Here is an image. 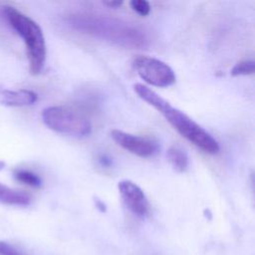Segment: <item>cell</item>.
Listing matches in <instances>:
<instances>
[{"mask_svg":"<svg viewBox=\"0 0 255 255\" xmlns=\"http://www.w3.org/2000/svg\"><path fill=\"white\" fill-rule=\"evenodd\" d=\"M67 21L80 33L120 47L142 49L148 45L147 34L141 27L122 19L94 13H74L68 16Z\"/></svg>","mask_w":255,"mask_h":255,"instance_id":"obj_1","label":"cell"},{"mask_svg":"<svg viewBox=\"0 0 255 255\" xmlns=\"http://www.w3.org/2000/svg\"><path fill=\"white\" fill-rule=\"evenodd\" d=\"M133 91L142 101L159 112L173 128L192 144L208 154H216L219 151L218 141L207 130L182 111L172 107L157 93L142 84H135Z\"/></svg>","mask_w":255,"mask_h":255,"instance_id":"obj_2","label":"cell"},{"mask_svg":"<svg viewBox=\"0 0 255 255\" xmlns=\"http://www.w3.org/2000/svg\"><path fill=\"white\" fill-rule=\"evenodd\" d=\"M3 13L11 27L25 43L30 73L32 75L40 74L44 68L47 55L45 37L41 27L15 7L5 6Z\"/></svg>","mask_w":255,"mask_h":255,"instance_id":"obj_3","label":"cell"},{"mask_svg":"<svg viewBox=\"0 0 255 255\" xmlns=\"http://www.w3.org/2000/svg\"><path fill=\"white\" fill-rule=\"evenodd\" d=\"M42 120L47 128L62 134L85 137L92 131V125L86 116L65 106L45 108Z\"/></svg>","mask_w":255,"mask_h":255,"instance_id":"obj_4","label":"cell"},{"mask_svg":"<svg viewBox=\"0 0 255 255\" xmlns=\"http://www.w3.org/2000/svg\"><path fill=\"white\" fill-rule=\"evenodd\" d=\"M133 67L137 75L148 85L165 88L175 83L176 76L173 70L159 59L139 56L134 59Z\"/></svg>","mask_w":255,"mask_h":255,"instance_id":"obj_5","label":"cell"},{"mask_svg":"<svg viewBox=\"0 0 255 255\" xmlns=\"http://www.w3.org/2000/svg\"><path fill=\"white\" fill-rule=\"evenodd\" d=\"M111 136L118 145L139 157L153 156L159 149L156 141L120 129H113Z\"/></svg>","mask_w":255,"mask_h":255,"instance_id":"obj_6","label":"cell"},{"mask_svg":"<svg viewBox=\"0 0 255 255\" xmlns=\"http://www.w3.org/2000/svg\"><path fill=\"white\" fill-rule=\"evenodd\" d=\"M119 192L126 206L136 216L145 217L149 212V202L142 189L133 181L125 179L118 183Z\"/></svg>","mask_w":255,"mask_h":255,"instance_id":"obj_7","label":"cell"},{"mask_svg":"<svg viewBox=\"0 0 255 255\" xmlns=\"http://www.w3.org/2000/svg\"><path fill=\"white\" fill-rule=\"evenodd\" d=\"M38 96L30 90H8L0 87V105L25 107L36 103Z\"/></svg>","mask_w":255,"mask_h":255,"instance_id":"obj_8","label":"cell"},{"mask_svg":"<svg viewBox=\"0 0 255 255\" xmlns=\"http://www.w3.org/2000/svg\"><path fill=\"white\" fill-rule=\"evenodd\" d=\"M31 196L25 191L14 189L0 183V202L8 205L27 206L31 203Z\"/></svg>","mask_w":255,"mask_h":255,"instance_id":"obj_9","label":"cell"},{"mask_svg":"<svg viewBox=\"0 0 255 255\" xmlns=\"http://www.w3.org/2000/svg\"><path fill=\"white\" fill-rule=\"evenodd\" d=\"M167 160L172 168L177 172H184L188 167V155L179 145H171L166 152Z\"/></svg>","mask_w":255,"mask_h":255,"instance_id":"obj_10","label":"cell"},{"mask_svg":"<svg viewBox=\"0 0 255 255\" xmlns=\"http://www.w3.org/2000/svg\"><path fill=\"white\" fill-rule=\"evenodd\" d=\"M14 176L18 181L32 187H40L42 185V180L40 176L31 170L17 169L14 172Z\"/></svg>","mask_w":255,"mask_h":255,"instance_id":"obj_11","label":"cell"},{"mask_svg":"<svg viewBox=\"0 0 255 255\" xmlns=\"http://www.w3.org/2000/svg\"><path fill=\"white\" fill-rule=\"evenodd\" d=\"M255 69V63L252 60H245L240 61L237 64L234 65V67L231 69V75L236 76H247L252 75L254 73Z\"/></svg>","mask_w":255,"mask_h":255,"instance_id":"obj_12","label":"cell"},{"mask_svg":"<svg viewBox=\"0 0 255 255\" xmlns=\"http://www.w3.org/2000/svg\"><path fill=\"white\" fill-rule=\"evenodd\" d=\"M130 8L140 16H147L150 12V4L145 0H132L129 2Z\"/></svg>","mask_w":255,"mask_h":255,"instance_id":"obj_13","label":"cell"},{"mask_svg":"<svg viewBox=\"0 0 255 255\" xmlns=\"http://www.w3.org/2000/svg\"><path fill=\"white\" fill-rule=\"evenodd\" d=\"M0 255H24L20 250L5 241H0Z\"/></svg>","mask_w":255,"mask_h":255,"instance_id":"obj_14","label":"cell"},{"mask_svg":"<svg viewBox=\"0 0 255 255\" xmlns=\"http://www.w3.org/2000/svg\"><path fill=\"white\" fill-rule=\"evenodd\" d=\"M104 5L110 7V8H119L123 5V1H107L103 2Z\"/></svg>","mask_w":255,"mask_h":255,"instance_id":"obj_15","label":"cell"},{"mask_svg":"<svg viewBox=\"0 0 255 255\" xmlns=\"http://www.w3.org/2000/svg\"><path fill=\"white\" fill-rule=\"evenodd\" d=\"M100 162L102 163V165L108 166V165H110L111 160H110V158H107L105 155H102V156L100 157Z\"/></svg>","mask_w":255,"mask_h":255,"instance_id":"obj_16","label":"cell"},{"mask_svg":"<svg viewBox=\"0 0 255 255\" xmlns=\"http://www.w3.org/2000/svg\"><path fill=\"white\" fill-rule=\"evenodd\" d=\"M4 166H5V162L2 161V160H0V170H1L2 168H4Z\"/></svg>","mask_w":255,"mask_h":255,"instance_id":"obj_17","label":"cell"}]
</instances>
